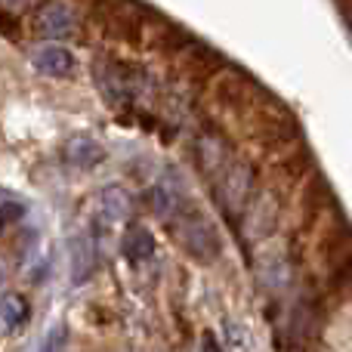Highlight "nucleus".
<instances>
[{
	"mask_svg": "<svg viewBox=\"0 0 352 352\" xmlns=\"http://www.w3.org/2000/svg\"><path fill=\"white\" fill-rule=\"evenodd\" d=\"M167 229H170V235L176 238V244H179L188 256L204 263V266L219 260V254H223V241H219L217 226H213L210 219L201 213V207L192 204V201H186L173 217H167Z\"/></svg>",
	"mask_w": 352,
	"mask_h": 352,
	"instance_id": "f257e3e1",
	"label": "nucleus"
},
{
	"mask_svg": "<svg viewBox=\"0 0 352 352\" xmlns=\"http://www.w3.org/2000/svg\"><path fill=\"white\" fill-rule=\"evenodd\" d=\"M210 102H213V109H219L223 115L248 121V118L254 115L256 102H260V93L238 72H223V74H217L210 84Z\"/></svg>",
	"mask_w": 352,
	"mask_h": 352,
	"instance_id": "f03ea898",
	"label": "nucleus"
},
{
	"mask_svg": "<svg viewBox=\"0 0 352 352\" xmlns=\"http://www.w3.org/2000/svg\"><path fill=\"white\" fill-rule=\"evenodd\" d=\"M93 78L99 80L105 99L111 105H127L130 99L140 93L142 84H148V74L140 68H130L118 59H102L99 65H93Z\"/></svg>",
	"mask_w": 352,
	"mask_h": 352,
	"instance_id": "7ed1b4c3",
	"label": "nucleus"
},
{
	"mask_svg": "<svg viewBox=\"0 0 352 352\" xmlns=\"http://www.w3.org/2000/svg\"><path fill=\"white\" fill-rule=\"evenodd\" d=\"M93 19H99L102 31L115 41L140 43L146 37V19L130 6H121L118 0H96L93 3Z\"/></svg>",
	"mask_w": 352,
	"mask_h": 352,
	"instance_id": "20e7f679",
	"label": "nucleus"
},
{
	"mask_svg": "<svg viewBox=\"0 0 352 352\" xmlns=\"http://www.w3.org/2000/svg\"><path fill=\"white\" fill-rule=\"evenodd\" d=\"M316 250L322 266L328 269L331 275L343 266V263L352 256V232L346 229L340 217H331L318 226V238H316Z\"/></svg>",
	"mask_w": 352,
	"mask_h": 352,
	"instance_id": "39448f33",
	"label": "nucleus"
},
{
	"mask_svg": "<svg viewBox=\"0 0 352 352\" xmlns=\"http://www.w3.org/2000/svg\"><path fill=\"white\" fill-rule=\"evenodd\" d=\"M328 204H331L328 179H324L322 173H309V179L300 188V226H303V232L318 229Z\"/></svg>",
	"mask_w": 352,
	"mask_h": 352,
	"instance_id": "423d86ee",
	"label": "nucleus"
},
{
	"mask_svg": "<svg viewBox=\"0 0 352 352\" xmlns=\"http://www.w3.org/2000/svg\"><path fill=\"white\" fill-rule=\"evenodd\" d=\"M78 25V12L68 0H47L34 12V31L37 37H65Z\"/></svg>",
	"mask_w": 352,
	"mask_h": 352,
	"instance_id": "0eeeda50",
	"label": "nucleus"
},
{
	"mask_svg": "<svg viewBox=\"0 0 352 352\" xmlns=\"http://www.w3.org/2000/svg\"><path fill=\"white\" fill-rule=\"evenodd\" d=\"M179 65L195 84H213V78L223 74V56H217L210 47H204V43L192 41L179 53Z\"/></svg>",
	"mask_w": 352,
	"mask_h": 352,
	"instance_id": "6e6552de",
	"label": "nucleus"
},
{
	"mask_svg": "<svg viewBox=\"0 0 352 352\" xmlns=\"http://www.w3.org/2000/svg\"><path fill=\"white\" fill-rule=\"evenodd\" d=\"M93 272H96V244L90 241V235H74L72 248H68V278H72V287L87 285Z\"/></svg>",
	"mask_w": 352,
	"mask_h": 352,
	"instance_id": "1a4fd4ad",
	"label": "nucleus"
},
{
	"mask_svg": "<svg viewBox=\"0 0 352 352\" xmlns=\"http://www.w3.org/2000/svg\"><path fill=\"white\" fill-rule=\"evenodd\" d=\"M62 152H65V161L72 167H80V170H93L96 164H102L105 161V148L99 146L93 136H72V140L62 146Z\"/></svg>",
	"mask_w": 352,
	"mask_h": 352,
	"instance_id": "9d476101",
	"label": "nucleus"
},
{
	"mask_svg": "<svg viewBox=\"0 0 352 352\" xmlns=\"http://www.w3.org/2000/svg\"><path fill=\"white\" fill-rule=\"evenodd\" d=\"M121 254L127 256L130 263H146L148 256L155 254L152 229H148V226H142V223L127 226V232H124V238H121Z\"/></svg>",
	"mask_w": 352,
	"mask_h": 352,
	"instance_id": "9b49d317",
	"label": "nucleus"
},
{
	"mask_svg": "<svg viewBox=\"0 0 352 352\" xmlns=\"http://www.w3.org/2000/svg\"><path fill=\"white\" fill-rule=\"evenodd\" d=\"M186 201H188L186 188H182L176 179H170V176H164V179H158L152 186V207H155V213H158V217H164V219L173 217V213L179 210Z\"/></svg>",
	"mask_w": 352,
	"mask_h": 352,
	"instance_id": "f8f14e48",
	"label": "nucleus"
},
{
	"mask_svg": "<svg viewBox=\"0 0 352 352\" xmlns=\"http://www.w3.org/2000/svg\"><path fill=\"white\" fill-rule=\"evenodd\" d=\"M31 62L37 72L50 74V78H68L74 72V56L65 47H41L31 56Z\"/></svg>",
	"mask_w": 352,
	"mask_h": 352,
	"instance_id": "ddd939ff",
	"label": "nucleus"
},
{
	"mask_svg": "<svg viewBox=\"0 0 352 352\" xmlns=\"http://www.w3.org/2000/svg\"><path fill=\"white\" fill-rule=\"evenodd\" d=\"M28 300L22 297V294H12L6 291L3 294V306H0V318H3V334H12V331L25 328L28 324Z\"/></svg>",
	"mask_w": 352,
	"mask_h": 352,
	"instance_id": "4468645a",
	"label": "nucleus"
},
{
	"mask_svg": "<svg viewBox=\"0 0 352 352\" xmlns=\"http://www.w3.org/2000/svg\"><path fill=\"white\" fill-rule=\"evenodd\" d=\"M99 201H102L105 219H124L130 210H133V195H130L124 186H105L102 195H99Z\"/></svg>",
	"mask_w": 352,
	"mask_h": 352,
	"instance_id": "2eb2a0df",
	"label": "nucleus"
},
{
	"mask_svg": "<svg viewBox=\"0 0 352 352\" xmlns=\"http://www.w3.org/2000/svg\"><path fill=\"white\" fill-rule=\"evenodd\" d=\"M306 170H309V152H306V148H300L297 155H287L285 161H278V173L285 176V182H291V186H297Z\"/></svg>",
	"mask_w": 352,
	"mask_h": 352,
	"instance_id": "dca6fc26",
	"label": "nucleus"
},
{
	"mask_svg": "<svg viewBox=\"0 0 352 352\" xmlns=\"http://www.w3.org/2000/svg\"><path fill=\"white\" fill-rule=\"evenodd\" d=\"M68 343V328L65 324H56V328H50L47 334H43L41 346H37V352H62Z\"/></svg>",
	"mask_w": 352,
	"mask_h": 352,
	"instance_id": "f3484780",
	"label": "nucleus"
},
{
	"mask_svg": "<svg viewBox=\"0 0 352 352\" xmlns=\"http://www.w3.org/2000/svg\"><path fill=\"white\" fill-rule=\"evenodd\" d=\"M25 201H16L12 195H3V223L10 226V223H16V219H22L25 217Z\"/></svg>",
	"mask_w": 352,
	"mask_h": 352,
	"instance_id": "a211bd4d",
	"label": "nucleus"
},
{
	"mask_svg": "<svg viewBox=\"0 0 352 352\" xmlns=\"http://www.w3.org/2000/svg\"><path fill=\"white\" fill-rule=\"evenodd\" d=\"M198 352H226V349L219 346V340L210 334V331H204V334H201V346H198Z\"/></svg>",
	"mask_w": 352,
	"mask_h": 352,
	"instance_id": "6ab92c4d",
	"label": "nucleus"
},
{
	"mask_svg": "<svg viewBox=\"0 0 352 352\" xmlns=\"http://www.w3.org/2000/svg\"><path fill=\"white\" fill-rule=\"evenodd\" d=\"M226 331H229V340H232V343H235V346H244V340H241V331H238V328H235V324H232V322H229V324H226Z\"/></svg>",
	"mask_w": 352,
	"mask_h": 352,
	"instance_id": "aec40b11",
	"label": "nucleus"
},
{
	"mask_svg": "<svg viewBox=\"0 0 352 352\" xmlns=\"http://www.w3.org/2000/svg\"><path fill=\"white\" fill-rule=\"evenodd\" d=\"M31 3H34V0H3L6 10H28Z\"/></svg>",
	"mask_w": 352,
	"mask_h": 352,
	"instance_id": "412c9836",
	"label": "nucleus"
}]
</instances>
